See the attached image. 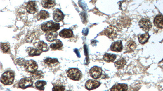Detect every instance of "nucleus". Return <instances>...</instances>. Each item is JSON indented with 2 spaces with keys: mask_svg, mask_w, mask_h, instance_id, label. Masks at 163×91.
Instances as JSON below:
<instances>
[{
  "mask_svg": "<svg viewBox=\"0 0 163 91\" xmlns=\"http://www.w3.org/2000/svg\"><path fill=\"white\" fill-rule=\"evenodd\" d=\"M41 27L42 30L45 32L48 31L56 32L60 28V25L59 23L51 20L42 23Z\"/></svg>",
  "mask_w": 163,
  "mask_h": 91,
  "instance_id": "f257e3e1",
  "label": "nucleus"
},
{
  "mask_svg": "<svg viewBox=\"0 0 163 91\" xmlns=\"http://www.w3.org/2000/svg\"><path fill=\"white\" fill-rule=\"evenodd\" d=\"M15 74L12 71H7L3 74L1 77V81L6 85H10L14 83Z\"/></svg>",
  "mask_w": 163,
  "mask_h": 91,
  "instance_id": "f03ea898",
  "label": "nucleus"
},
{
  "mask_svg": "<svg viewBox=\"0 0 163 91\" xmlns=\"http://www.w3.org/2000/svg\"><path fill=\"white\" fill-rule=\"evenodd\" d=\"M67 74L70 79L75 81L80 80L82 76L81 71L76 68H70L67 71Z\"/></svg>",
  "mask_w": 163,
  "mask_h": 91,
  "instance_id": "7ed1b4c3",
  "label": "nucleus"
},
{
  "mask_svg": "<svg viewBox=\"0 0 163 91\" xmlns=\"http://www.w3.org/2000/svg\"><path fill=\"white\" fill-rule=\"evenodd\" d=\"M25 69L26 71L31 73H34L37 71L38 68V65L37 62L34 60H27L24 65Z\"/></svg>",
  "mask_w": 163,
  "mask_h": 91,
  "instance_id": "20e7f679",
  "label": "nucleus"
},
{
  "mask_svg": "<svg viewBox=\"0 0 163 91\" xmlns=\"http://www.w3.org/2000/svg\"><path fill=\"white\" fill-rule=\"evenodd\" d=\"M117 31L118 30L116 27L113 26H110L105 30L104 33L109 38L113 40L117 37Z\"/></svg>",
  "mask_w": 163,
  "mask_h": 91,
  "instance_id": "39448f33",
  "label": "nucleus"
},
{
  "mask_svg": "<svg viewBox=\"0 0 163 91\" xmlns=\"http://www.w3.org/2000/svg\"><path fill=\"white\" fill-rule=\"evenodd\" d=\"M33 85L32 79L30 77L22 79L18 83L19 87L22 89H25L31 87Z\"/></svg>",
  "mask_w": 163,
  "mask_h": 91,
  "instance_id": "423d86ee",
  "label": "nucleus"
},
{
  "mask_svg": "<svg viewBox=\"0 0 163 91\" xmlns=\"http://www.w3.org/2000/svg\"><path fill=\"white\" fill-rule=\"evenodd\" d=\"M139 26L143 31H149L152 27V24L149 19L143 18L139 21Z\"/></svg>",
  "mask_w": 163,
  "mask_h": 91,
  "instance_id": "0eeeda50",
  "label": "nucleus"
},
{
  "mask_svg": "<svg viewBox=\"0 0 163 91\" xmlns=\"http://www.w3.org/2000/svg\"><path fill=\"white\" fill-rule=\"evenodd\" d=\"M27 12L30 14H34L37 13L39 10L37 3L35 1H31L29 2L26 6Z\"/></svg>",
  "mask_w": 163,
  "mask_h": 91,
  "instance_id": "6e6552de",
  "label": "nucleus"
},
{
  "mask_svg": "<svg viewBox=\"0 0 163 91\" xmlns=\"http://www.w3.org/2000/svg\"><path fill=\"white\" fill-rule=\"evenodd\" d=\"M102 69L100 67L95 66L92 67L90 70V75L91 77L95 79L99 78L102 74Z\"/></svg>",
  "mask_w": 163,
  "mask_h": 91,
  "instance_id": "1a4fd4ad",
  "label": "nucleus"
},
{
  "mask_svg": "<svg viewBox=\"0 0 163 91\" xmlns=\"http://www.w3.org/2000/svg\"><path fill=\"white\" fill-rule=\"evenodd\" d=\"M101 83L99 82L92 79H89L85 83L86 88L88 90H91L96 89L100 85Z\"/></svg>",
  "mask_w": 163,
  "mask_h": 91,
  "instance_id": "9d476101",
  "label": "nucleus"
},
{
  "mask_svg": "<svg viewBox=\"0 0 163 91\" xmlns=\"http://www.w3.org/2000/svg\"><path fill=\"white\" fill-rule=\"evenodd\" d=\"M44 62L47 66L50 67H54L59 64L58 59L56 58L46 57L44 59Z\"/></svg>",
  "mask_w": 163,
  "mask_h": 91,
  "instance_id": "9b49d317",
  "label": "nucleus"
},
{
  "mask_svg": "<svg viewBox=\"0 0 163 91\" xmlns=\"http://www.w3.org/2000/svg\"><path fill=\"white\" fill-rule=\"evenodd\" d=\"M53 19L56 22H59L62 21L64 18L63 13L60 9H56L53 12Z\"/></svg>",
  "mask_w": 163,
  "mask_h": 91,
  "instance_id": "f8f14e48",
  "label": "nucleus"
},
{
  "mask_svg": "<svg viewBox=\"0 0 163 91\" xmlns=\"http://www.w3.org/2000/svg\"><path fill=\"white\" fill-rule=\"evenodd\" d=\"M35 47L42 52H47L49 50V47L46 43L41 41L36 43L34 45Z\"/></svg>",
  "mask_w": 163,
  "mask_h": 91,
  "instance_id": "ddd939ff",
  "label": "nucleus"
},
{
  "mask_svg": "<svg viewBox=\"0 0 163 91\" xmlns=\"http://www.w3.org/2000/svg\"><path fill=\"white\" fill-rule=\"evenodd\" d=\"M137 48V45L133 41H129L127 43L125 47L126 53H131L133 52Z\"/></svg>",
  "mask_w": 163,
  "mask_h": 91,
  "instance_id": "4468645a",
  "label": "nucleus"
},
{
  "mask_svg": "<svg viewBox=\"0 0 163 91\" xmlns=\"http://www.w3.org/2000/svg\"><path fill=\"white\" fill-rule=\"evenodd\" d=\"M59 35L63 38H70L73 36V32L71 29L65 28L60 32Z\"/></svg>",
  "mask_w": 163,
  "mask_h": 91,
  "instance_id": "2eb2a0df",
  "label": "nucleus"
},
{
  "mask_svg": "<svg viewBox=\"0 0 163 91\" xmlns=\"http://www.w3.org/2000/svg\"><path fill=\"white\" fill-rule=\"evenodd\" d=\"M123 46L121 41H119L113 43L111 46V50L113 52H120L122 51Z\"/></svg>",
  "mask_w": 163,
  "mask_h": 91,
  "instance_id": "dca6fc26",
  "label": "nucleus"
},
{
  "mask_svg": "<svg viewBox=\"0 0 163 91\" xmlns=\"http://www.w3.org/2000/svg\"><path fill=\"white\" fill-rule=\"evenodd\" d=\"M154 23L156 27L158 28L163 29V16L159 15L157 16L154 19Z\"/></svg>",
  "mask_w": 163,
  "mask_h": 91,
  "instance_id": "f3484780",
  "label": "nucleus"
},
{
  "mask_svg": "<svg viewBox=\"0 0 163 91\" xmlns=\"http://www.w3.org/2000/svg\"><path fill=\"white\" fill-rule=\"evenodd\" d=\"M41 4L43 8L49 9L54 7L56 3L55 0H42Z\"/></svg>",
  "mask_w": 163,
  "mask_h": 91,
  "instance_id": "a211bd4d",
  "label": "nucleus"
},
{
  "mask_svg": "<svg viewBox=\"0 0 163 91\" xmlns=\"http://www.w3.org/2000/svg\"><path fill=\"white\" fill-rule=\"evenodd\" d=\"M58 34L56 32L48 31L45 33V38L48 41L53 42L56 39Z\"/></svg>",
  "mask_w": 163,
  "mask_h": 91,
  "instance_id": "6ab92c4d",
  "label": "nucleus"
},
{
  "mask_svg": "<svg viewBox=\"0 0 163 91\" xmlns=\"http://www.w3.org/2000/svg\"><path fill=\"white\" fill-rule=\"evenodd\" d=\"M63 46V43L60 40L56 39L51 44L50 48L52 50H60L62 48Z\"/></svg>",
  "mask_w": 163,
  "mask_h": 91,
  "instance_id": "aec40b11",
  "label": "nucleus"
},
{
  "mask_svg": "<svg viewBox=\"0 0 163 91\" xmlns=\"http://www.w3.org/2000/svg\"><path fill=\"white\" fill-rule=\"evenodd\" d=\"M27 52L30 56H40L42 53V51L40 50L39 49L34 48L32 47L28 48L27 50Z\"/></svg>",
  "mask_w": 163,
  "mask_h": 91,
  "instance_id": "412c9836",
  "label": "nucleus"
},
{
  "mask_svg": "<svg viewBox=\"0 0 163 91\" xmlns=\"http://www.w3.org/2000/svg\"><path fill=\"white\" fill-rule=\"evenodd\" d=\"M128 89V85L125 84H117L111 88V91H126Z\"/></svg>",
  "mask_w": 163,
  "mask_h": 91,
  "instance_id": "4be33fe9",
  "label": "nucleus"
},
{
  "mask_svg": "<svg viewBox=\"0 0 163 91\" xmlns=\"http://www.w3.org/2000/svg\"><path fill=\"white\" fill-rule=\"evenodd\" d=\"M49 14L48 12L45 10H41L37 16V19L38 20H45L49 18Z\"/></svg>",
  "mask_w": 163,
  "mask_h": 91,
  "instance_id": "5701e85b",
  "label": "nucleus"
},
{
  "mask_svg": "<svg viewBox=\"0 0 163 91\" xmlns=\"http://www.w3.org/2000/svg\"><path fill=\"white\" fill-rule=\"evenodd\" d=\"M116 58V55L114 54H106L103 56V60L107 62H113Z\"/></svg>",
  "mask_w": 163,
  "mask_h": 91,
  "instance_id": "b1692460",
  "label": "nucleus"
},
{
  "mask_svg": "<svg viewBox=\"0 0 163 91\" xmlns=\"http://www.w3.org/2000/svg\"><path fill=\"white\" fill-rule=\"evenodd\" d=\"M126 64V62L124 58H120L116 62H115V66L117 69H121L123 68Z\"/></svg>",
  "mask_w": 163,
  "mask_h": 91,
  "instance_id": "393cba45",
  "label": "nucleus"
},
{
  "mask_svg": "<svg viewBox=\"0 0 163 91\" xmlns=\"http://www.w3.org/2000/svg\"><path fill=\"white\" fill-rule=\"evenodd\" d=\"M150 37V36L148 33L144 34L138 35V38L139 42L142 44H144L147 42Z\"/></svg>",
  "mask_w": 163,
  "mask_h": 91,
  "instance_id": "a878e982",
  "label": "nucleus"
},
{
  "mask_svg": "<svg viewBox=\"0 0 163 91\" xmlns=\"http://www.w3.org/2000/svg\"><path fill=\"white\" fill-rule=\"evenodd\" d=\"M46 85H47V82L45 81H38L35 83V86L39 90H44L45 86Z\"/></svg>",
  "mask_w": 163,
  "mask_h": 91,
  "instance_id": "bb28decb",
  "label": "nucleus"
},
{
  "mask_svg": "<svg viewBox=\"0 0 163 91\" xmlns=\"http://www.w3.org/2000/svg\"><path fill=\"white\" fill-rule=\"evenodd\" d=\"M44 77V74L41 70H37L34 73H32V78L34 79H40L43 78Z\"/></svg>",
  "mask_w": 163,
  "mask_h": 91,
  "instance_id": "cd10ccee",
  "label": "nucleus"
},
{
  "mask_svg": "<svg viewBox=\"0 0 163 91\" xmlns=\"http://www.w3.org/2000/svg\"><path fill=\"white\" fill-rule=\"evenodd\" d=\"M1 51L4 53H8L10 52V45L8 43H1Z\"/></svg>",
  "mask_w": 163,
  "mask_h": 91,
  "instance_id": "c85d7f7f",
  "label": "nucleus"
},
{
  "mask_svg": "<svg viewBox=\"0 0 163 91\" xmlns=\"http://www.w3.org/2000/svg\"><path fill=\"white\" fill-rule=\"evenodd\" d=\"M26 62L25 59L23 58H19L16 60V63L19 66H24Z\"/></svg>",
  "mask_w": 163,
  "mask_h": 91,
  "instance_id": "c756f323",
  "label": "nucleus"
},
{
  "mask_svg": "<svg viewBox=\"0 0 163 91\" xmlns=\"http://www.w3.org/2000/svg\"><path fill=\"white\" fill-rule=\"evenodd\" d=\"M65 90V87L63 85H56L52 89L53 91H64Z\"/></svg>",
  "mask_w": 163,
  "mask_h": 91,
  "instance_id": "7c9ffc66",
  "label": "nucleus"
}]
</instances>
